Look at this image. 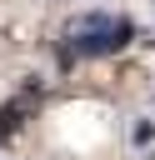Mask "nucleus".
Here are the masks:
<instances>
[{
    "label": "nucleus",
    "instance_id": "f03ea898",
    "mask_svg": "<svg viewBox=\"0 0 155 160\" xmlns=\"http://www.w3.org/2000/svg\"><path fill=\"white\" fill-rule=\"evenodd\" d=\"M20 115H25V105H5V110H0V140L20 125Z\"/></svg>",
    "mask_w": 155,
    "mask_h": 160
},
{
    "label": "nucleus",
    "instance_id": "f257e3e1",
    "mask_svg": "<svg viewBox=\"0 0 155 160\" xmlns=\"http://www.w3.org/2000/svg\"><path fill=\"white\" fill-rule=\"evenodd\" d=\"M130 20H110V15H80L70 25V50L75 55H115L120 45H130Z\"/></svg>",
    "mask_w": 155,
    "mask_h": 160
}]
</instances>
